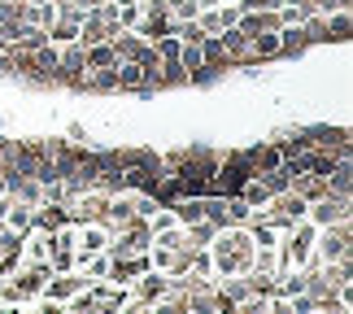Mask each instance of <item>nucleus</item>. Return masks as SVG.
Segmentation results:
<instances>
[{
	"label": "nucleus",
	"instance_id": "obj_1",
	"mask_svg": "<svg viewBox=\"0 0 353 314\" xmlns=\"http://www.w3.org/2000/svg\"><path fill=\"white\" fill-rule=\"evenodd\" d=\"M210 249V262H214V279H223V275H244V271L253 266V253H257V244L249 236V227H219L214 231V240L205 244Z\"/></svg>",
	"mask_w": 353,
	"mask_h": 314
},
{
	"label": "nucleus",
	"instance_id": "obj_2",
	"mask_svg": "<svg viewBox=\"0 0 353 314\" xmlns=\"http://www.w3.org/2000/svg\"><path fill=\"white\" fill-rule=\"evenodd\" d=\"M349 249H353V223H349V218L314 231V257H319V262H336V257L349 253Z\"/></svg>",
	"mask_w": 353,
	"mask_h": 314
},
{
	"label": "nucleus",
	"instance_id": "obj_3",
	"mask_svg": "<svg viewBox=\"0 0 353 314\" xmlns=\"http://www.w3.org/2000/svg\"><path fill=\"white\" fill-rule=\"evenodd\" d=\"M305 218H310L314 227H327V223H345V218H353V201H345V197H319V201H310Z\"/></svg>",
	"mask_w": 353,
	"mask_h": 314
},
{
	"label": "nucleus",
	"instance_id": "obj_4",
	"mask_svg": "<svg viewBox=\"0 0 353 314\" xmlns=\"http://www.w3.org/2000/svg\"><path fill=\"white\" fill-rule=\"evenodd\" d=\"M310 135V148H327V153H349L353 140H349V127H327V122H319V127H305Z\"/></svg>",
	"mask_w": 353,
	"mask_h": 314
},
{
	"label": "nucleus",
	"instance_id": "obj_5",
	"mask_svg": "<svg viewBox=\"0 0 353 314\" xmlns=\"http://www.w3.org/2000/svg\"><path fill=\"white\" fill-rule=\"evenodd\" d=\"M305 48H310V35H305V26H301V22L279 26V61H296V57H305Z\"/></svg>",
	"mask_w": 353,
	"mask_h": 314
},
{
	"label": "nucleus",
	"instance_id": "obj_6",
	"mask_svg": "<svg viewBox=\"0 0 353 314\" xmlns=\"http://www.w3.org/2000/svg\"><path fill=\"white\" fill-rule=\"evenodd\" d=\"M244 157H249V170H253V175H266V170H275L279 161H283V153H279V144H275V140L244 148Z\"/></svg>",
	"mask_w": 353,
	"mask_h": 314
},
{
	"label": "nucleus",
	"instance_id": "obj_7",
	"mask_svg": "<svg viewBox=\"0 0 353 314\" xmlns=\"http://www.w3.org/2000/svg\"><path fill=\"white\" fill-rule=\"evenodd\" d=\"M349 31H353V22H349V9H336V13H327V44H349Z\"/></svg>",
	"mask_w": 353,
	"mask_h": 314
},
{
	"label": "nucleus",
	"instance_id": "obj_8",
	"mask_svg": "<svg viewBox=\"0 0 353 314\" xmlns=\"http://www.w3.org/2000/svg\"><path fill=\"white\" fill-rule=\"evenodd\" d=\"M83 52H88V70H97V66H114V61H118V52H114L110 39H101V44H88Z\"/></svg>",
	"mask_w": 353,
	"mask_h": 314
}]
</instances>
